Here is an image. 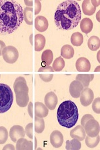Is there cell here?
Masks as SVG:
<instances>
[{
  "mask_svg": "<svg viewBox=\"0 0 100 150\" xmlns=\"http://www.w3.org/2000/svg\"><path fill=\"white\" fill-rule=\"evenodd\" d=\"M8 137V132L6 127L0 126V144H4L7 142Z\"/></svg>",
  "mask_w": 100,
  "mask_h": 150,
  "instance_id": "4dcf8cb0",
  "label": "cell"
},
{
  "mask_svg": "<svg viewBox=\"0 0 100 150\" xmlns=\"http://www.w3.org/2000/svg\"><path fill=\"white\" fill-rule=\"evenodd\" d=\"M28 113L31 117H33V104L31 102L29 101L28 104Z\"/></svg>",
  "mask_w": 100,
  "mask_h": 150,
  "instance_id": "74e56055",
  "label": "cell"
},
{
  "mask_svg": "<svg viewBox=\"0 0 100 150\" xmlns=\"http://www.w3.org/2000/svg\"><path fill=\"white\" fill-rule=\"evenodd\" d=\"M99 1H84L82 4V10L85 15L91 16L96 11V8L99 6Z\"/></svg>",
  "mask_w": 100,
  "mask_h": 150,
  "instance_id": "9c48e42d",
  "label": "cell"
},
{
  "mask_svg": "<svg viewBox=\"0 0 100 150\" xmlns=\"http://www.w3.org/2000/svg\"><path fill=\"white\" fill-rule=\"evenodd\" d=\"M83 89H84V86L79 81H73L70 86V95L74 98H79Z\"/></svg>",
  "mask_w": 100,
  "mask_h": 150,
  "instance_id": "8fae6325",
  "label": "cell"
},
{
  "mask_svg": "<svg viewBox=\"0 0 100 150\" xmlns=\"http://www.w3.org/2000/svg\"><path fill=\"white\" fill-rule=\"evenodd\" d=\"M65 67V62L64 59L62 57H57L54 60L53 64V69L55 71H60L64 68Z\"/></svg>",
  "mask_w": 100,
  "mask_h": 150,
  "instance_id": "f546056e",
  "label": "cell"
},
{
  "mask_svg": "<svg viewBox=\"0 0 100 150\" xmlns=\"http://www.w3.org/2000/svg\"><path fill=\"white\" fill-rule=\"evenodd\" d=\"M82 18L80 6L77 1L67 0L60 4L56 9L54 21L62 30H71L76 28Z\"/></svg>",
  "mask_w": 100,
  "mask_h": 150,
  "instance_id": "7a4b0ae2",
  "label": "cell"
},
{
  "mask_svg": "<svg viewBox=\"0 0 100 150\" xmlns=\"http://www.w3.org/2000/svg\"><path fill=\"white\" fill-rule=\"evenodd\" d=\"M88 47L91 51H96L100 47V40L99 38L97 36H91L89 39L88 42H87Z\"/></svg>",
  "mask_w": 100,
  "mask_h": 150,
  "instance_id": "cb8c5ba5",
  "label": "cell"
},
{
  "mask_svg": "<svg viewBox=\"0 0 100 150\" xmlns=\"http://www.w3.org/2000/svg\"><path fill=\"white\" fill-rule=\"evenodd\" d=\"M74 139L69 141L67 140L66 142V146H65V148L67 150H78L79 149L82 147V144L80 143V141L73 138Z\"/></svg>",
  "mask_w": 100,
  "mask_h": 150,
  "instance_id": "4316f807",
  "label": "cell"
},
{
  "mask_svg": "<svg viewBox=\"0 0 100 150\" xmlns=\"http://www.w3.org/2000/svg\"><path fill=\"white\" fill-rule=\"evenodd\" d=\"M26 135V132L24 129L21 125H13L10 129L9 136L12 142H16L21 137H24Z\"/></svg>",
  "mask_w": 100,
  "mask_h": 150,
  "instance_id": "30bf717a",
  "label": "cell"
},
{
  "mask_svg": "<svg viewBox=\"0 0 100 150\" xmlns=\"http://www.w3.org/2000/svg\"><path fill=\"white\" fill-rule=\"evenodd\" d=\"M45 129V122L43 118L35 117V131L38 134H41Z\"/></svg>",
  "mask_w": 100,
  "mask_h": 150,
  "instance_id": "f1b7e54d",
  "label": "cell"
},
{
  "mask_svg": "<svg viewBox=\"0 0 100 150\" xmlns=\"http://www.w3.org/2000/svg\"><path fill=\"white\" fill-rule=\"evenodd\" d=\"M71 42L75 46H80L84 42V37L81 33H74L71 37Z\"/></svg>",
  "mask_w": 100,
  "mask_h": 150,
  "instance_id": "484cf974",
  "label": "cell"
},
{
  "mask_svg": "<svg viewBox=\"0 0 100 150\" xmlns=\"http://www.w3.org/2000/svg\"><path fill=\"white\" fill-rule=\"evenodd\" d=\"M48 108L44 104L37 101L35 103V117L43 118L48 115Z\"/></svg>",
  "mask_w": 100,
  "mask_h": 150,
  "instance_id": "e0dca14e",
  "label": "cell"
},
{
  "mask_svg": "<svg viewBox=\"0 0 100 150\" xmlns=\"http://www.w3.org/2000/svg\"><path fill=\"white\" fill-rule=\"evenodd\" d=\"M7 149L14 150L15 149V147H14L13 145H11V144H8V145H6L5 147H4V148H3V150H7Z\"/></svg>",
  "mask_w": 100,
  "mask_h": 150,
  "instance_id": "f35d334b",
  "label": "cell"
},
{
  "mask_svg": "<svg viewBox=\"0 0 100 150\" xmlns=\"http://www.w3.org/2000/svg\"><path fill=\"white\" fill-rule=\"evenodd\" d=\"M57 121L60 125L72 128L76 124L79 118L78 109L72 101H65L60 104L57 112Z\"/></svg>",
  "mask_w": 100,
  "mask_h": 150,
  "instance_id": "3957f363",
  "label": "cell"
},
{
  "mask_svg": "<svg viewBox=\"0 0 100 150\" xmlns=\"http://www.w3.org/2000/svg\"><path fill=\"white\" fill-rule=\"evenodd\" d=\"M80 28L83 32L86 33H90L93 29V22L89 18H84L80 21Z\"/></svg>",
  "mask_w": 100,
  "mask_h": 150,
  "instance_id": "ffe728a7",
  "label": "cell"
},
{
  "mask_svg": "<svg viewBox=\"0 0 100 150\" xmlns=\"http://www.w3.org/2000/svg\"><path fill=\"white\" fill-rule=\"evenodd\" d=\"M80 102L82 105L85 107L89 105L94 100V92L91 89L89 88H85L83 89L81 94H80Z\"/></svg>",
  "mask_w": 100,
  "mask_h": 150,
  "instance_id": "ba28073f",
  "label": "cell"
},
{
  "mask_svg": "<svg viewBox=\"0 0 100 150\" xmlns=\"http://www.w3.org/2000/svg\"><path fill=\"white\" fill-rule=\"evenodd\" d=\"M0 77H1V75H0Z\"/></svg>",
  "mask_w": 100,
  "mask_h": 150,
  "instance_id": "b9f144b4",
  "label": "cell"
},
{
  "mask_svg": "<svg viewBox=\"0 0 100 150\" xmlns=\"http://www.w3.org/2000/svg\"><path fill=\"white\" fill-rule=\"evenodd\" d=\"M49 26L48 21L45 17L39 16L35 19V28L40 32H44L48 30Z\"/></svg>",
  "mask_w": 100,
  "mask_h": 150,
  "instance_id": "5bb4252c",
  "label": "cell"
},
{
  "mask_svg": "<svg viewBox=\"0 0 100 150\" xmlns=\"http://www.w3.org/2000/svg\"><path fill=\"white\" fill-rule=\"evenodd\" d=\"M50 142L55 148H59L62 146L63 142V136L62 133L58 130L53 131L50 135Z\"/></svg>",
  "mask_w": 100,
  "mask_h": 150,
  "instance_id": "7c38bea8",
  "label": "cell"
},
{
  "mask_svg": "<svg viewBox=\"0 0 100 150\" xmlns=\"http://www.w3.org/2000/svg\"><path fill=\"white\" fill-rule=\"evenodd\" d=\"M61 55L65 59H71L74 55V50L70 45H65L61 50Z\"/></svg>",
  "mask_w": 100,
  "mask_h": 150,
  "instance_id": "603a6c76",
  "label": "cell"
},
{
  "mask_svg": "<svg viewBox=\"0 0 100 150\" xmlns=\"http://www.w3.org/2000/svg\"><path fill=\"white\" fill-rule=\"evenodd\" d=\"M45 38L41 34H37L35 37V50L40 52L45 47Z\"/></svg>",
  "mask_w": 100,
  "mask_h": 150,
  "instance_id": "7402d4cb",
  "label": "cell"
},
{
  "mask_svg": "<svg viewBox=\"0 0 100 150\" xmlns=\"http://www.w3.org/2000/svg\"><path fill=\"white\" fill-rule=\"evenodd\" d=\"M2 56L5 62L8 64H14L17 62L19 57L18 50L13 46H7L2 51Z\"/></svg>",
  "mask_w": 100,
  "mask_h": 150,
  "instance_id": "52a82bcc",
  "label": "cell"
},
{
  "mask_svg": "<svg viewBox=\"0 0 100 150\" xmlns=\"http://www.w3.org/2000/svg\"><path fill=\"white\" fill-rule=\"evenodd\" d=\"M16 149L18 150H32L33 143L23 137L19 138L16 142Z\"/></svg>",
  "mask_w": 100,
  "mask_h": 150,
  "instance_id": "ac0fdd59",
  "label": "cell"
},
{
  "mask_svg": "<svg viewBox=\"0 0 100 150\" xmlns=\"http://www.w3.org/2000/svg\"><path fill=\"white\" fill-rule=\"evenodd\" d=\"M35 15H38L40 13L41 8V4L40 1H35Z\"/></svg>",
  "mask_w": 100,
  "mask_h": 150,
  "instance_id": "d590c367",
  "label": "cell"
},
{
  "mask_svg": "<svg viewBox=\"0 0 100 150\" xmlns=\"http://www.w3.org/2000/svg\"><path fill=\"white\" fill-rule=\"evenodd\" d=\"M53 52L50 50H46L43 52L41 55V60H42V65H44V66H48L52 64L53 61Z\"/></svg>",
  "mask_w": 100,
  "mask_h": 150,
  "instance_id": "44dd1931",
  "label": "cell"
},
{
  "mask_svg": "<svg viewBox=\"0 0 100 150\" xmlns=\"http://www.w3.org/2000/svg\"><path fill=\"white\" fill-rule=\"evenodd\" d=\"M33 8L27 7L23 10V19L28 25H32L33 23Z\"/></svg>",
  "mask_w": 100,
  "mask_h": 150,
  "instance_id": "d4e9b609",
  "label": "cell"
},
{
  "mask_svg": "<svg viewBox=\"0 0 100 150\" xmlns=\"http://www.w3.org/2000/svg\"><path fill=\"white\" fill-rule=\"evenodd\" d=\"M23 21L22 6L15 1H0V35L11 34Z\"/></svg>",
  "mask_w": 100,
  "mask_h": 150,
  "instance_id": "6da1fadb",
  "label": "cell"
},
{
  "mask_svg": "<svg viewBox=\"0 0 100 150\" xmlns=\"http://www.w3.org/2000/svg\"><path fill=\"white\" fill-rule=\"evenodd\" d=\"M70 136L72 138H75L82 142L85 139V132L84 128L82 125H77L74 129L71 130Z\"/></svg>",
  "mask_w": 100,
  "mask_h": 150,
  "instance_id": "2e32d148",
  "label": "cell"
},
{
  "mask_svg": "<svg viewBox=\"0 0 100 150\" xmlns=\"http://www.w3.org/2000/svg\"><path fill=\"white\" fill-rule=\"evenodd\" d=\"M38 71L39 72H52H52L54 71V70H53L52 67L48 66H43V67H40V68L39 69Z\"/></svg>",
  "mask_w": 100,
  "mask_h": 150,
  "instance_id": "e575fe53",
  "label": "cell"
},
{
  "mask_svg": "<svg viewBox=\"0 0 100 150\" xmlns=\"http://www.w3.org/2000/svg\"><path fill=\"white\" fill-rule=\"evenodd\" d=\"M45 104L49 110H53L55 108L57 104V98L52 91L46 94L45 97Z\"/></svg>",
  "mask_w": 100,
  "mask_h": 150,
  "instance_id": "9a60e30c",
  "label": "cell"
},
{
  "mask_svg": "<svg viewBox=\"0 0 100 150\" xmlns=\"http://www.w3.org/2000/svg\"><path fill=\"white\" fill-rule=\"evenodd\" d=\"M6 47V44L4 42H2L1 40H0V56L2 55V51Z\"/></svg>",
  "mask_w": 100,
  "mask_h": 150,
  "instance_id": "ab89813d",
  "label": "cell"
},
{
  "mask_svg": "<svg viewBox=\"0 0 100 150\" xmlns=\"http://www.w3.org/2000/svg\"><path fill=\"white\" fill-rule=\"evenodd\" d=\"M26 134L28 135L29 138H33V123H30L26 127Z\"/></svg>",
  "mask_w": 100,
  "mask_h": 150,
  "instance_id": "d6a6232c",
  "label": "cell"
},
{
  "mask_svg": "<svg viewBox=\"0 0 100 150\" xmlns=\"http://www.w3.org/2000/svg\"><path fill=\"white\" fill-rule=\"evenodd\" d=\"M40 78L42 79L43 81H44L45 82H50L52 80L53 77V74H40Z\"/></svg>",
  "mask_w": 100,
  "mask_h": 150,
  "instance_id": "836d02e7",
  "label": "cell"
},
{
  "mask_svg": "<svg viewBox=\"0 0 100 150\" xmlns=\"http://www.w3.org/2000/svg\"><path fill=\"white\" fill-rule=\"evenodd\" d=\"M14 91L16 96V102L19 107L24 108L27 106L29 101V88L24 77H18L13 84Z\"/></svg>",
  "mask_w": 100,
  "mask_h": 150,
  "instance_id": "277c9868",
  "label": "cell"
},
{
  "mask_svg": "<svg viewBox=\"0 0 100 150\" xmlns=\"http://www.w3.org/2000/svg\"><path fill=\"white\" fill-rule=\"evenodd\" d=\"M13 101V94L10 87L0 83V113H6L11 108Z\"/></svg>",
  "mask_w": 100,
  "mask_h": 150,
  "instance_id": "5b68a950",
  "label": "cell"
},
{
  "mask_svg": "<svg viewBox=\"0 0 100 150\" xmlns=\"http://www.w3.org/2000/svg\"><path fill=\"white\" fill-rule=\"evenodd\" d=\"M25 4L27 5L28 6H31L33 4V2L32 1H25Z\"/></svg>",
  "mask_w": 100,
  "mask_h": 150,
  "instance_id": "60d3db41",
  "label": "cell"
},
{
  "mask_svg": "<svg viewBox=\"0 0 100 150\" xmlns=\"http://www.w3.org/2000/svg\"><path fill=\"white\" fill-rule=\"evenodd\" d=\"M92 117H93V116L91 115H90V114H86V115L83 116L82 121H81V123H82L81 125H82V126L84 127L85 122H86L88 120L91 119V118H92Z\"/></svg>",
  "mask_w": 100,
  "mask_h": 150,
  "instance_id": "8d00e7d4",
  "label": "cell"
},
{
  "mask_svg": "<svg viewBox=\"0 0 100 150\" xmlns=\"http://www.w3.org/2000/svg\"><path fill=\"white\" fill-rule=\"evenodd\" d=\"M85 139L86 146L88 147H90V148H94V147H96L99 144L100 137L99 135L94 137H91L87 135V136L85 137Z\"/></svg>",
  "mask_w": 100,
  "mask_h": 150,
  "instance_id": "83f0119b",
  "label": "cell"
},
{
  "mask_svg": "<svg viewBox=\"0 0 100 150\" xmlns=\"http://www.w3.org/2000/svg\"><path fill=\"white\" fill-rule=\"evenodd\" d=\"M94 77V76L93 74H78L76 76V80L79 81L83 85L84 88H87Z\"/></svg>",
  "mask_w": 100,
  "mask_h": 150,
  "instance_id": "d6986e66",
  "label": "cell"
},
{
  "mask_svg": "<svg viewBox=\"0 0 100 150\" xmlns=\"http://www.w3.org/2000/svg\"><path fill=\"white\" fill-rule=\"evenodd\" d=\"M84 128L85 134L91 137H96L99 134V124L94 117L87 120L85 123Z\"/></svg>",
  "mask_w": 100,
  "mask_h": 150,
  "instance_id": "8992f818",
  "label": "cell"
},
{
  "mask_svg": "<svg viewBox=\"0 0 100 150\" xmlns=\"http://www.w3.org/2000/svg\"><path fill=\"white\" fill-rule=\"evenodd\" d=\"M92 109L94 112L97 113V114H99L100 113V98H97L95 99L94 101H92Z\"/></svg>",
  "mask_w": 100,
  "mask_h": 150,
  "instance_id": "1f68e13d",
  "label": "cell"
},
{
  "mask_svg": "<svg viewBox=\"0 0 100 150\" xmlns=\"http://www.w3.org/2000/svg\"><path fill=\"white\" fill-rule=\"evenodd\" d=\"M75 67L78 71L87 72L91 69V64L87 58L80 57L77 60Z\"/></svg>",
  "mask_w": 100,
  "mask_h": 150,
  "instance_id": "4fadbf2b",
  "label": "cell"
}]
</instances>
